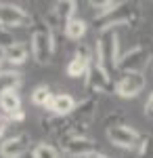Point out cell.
<instances>
[{"instance_id":"obj_26","label":"cell","mask_w":153,"mask_h":158,"mask_svg":"<svg viewBox=\"0 0 153 158\" xmlns=\"http://www.w3.org/2000/svg\"><path fill=\"white\" fill-rule=\"evenodd\" d=\"M2 63H4V47H0V70H2Z\"/></svg>"},{"instance_id":"obj_9","label":"cell","mask_w":153,"mask_h":158,"mask_svg":"<svg viewBox=\"0 0 153 158\" xmlns=\"http://www.w3.org/2000/svg\"><path fill=\"white\" fill-rule=\"evenodd\" d=\"M145 74H122V78L116 82V95L122 99H132L145 89Z\"/></svg>"},{"instance_id":"obj_17","label":"cell","mask_w":153,"mask_h":158,"mask_svg":"<svg viewBox=\"0 0 153 158\" xmlns=\"http://www.w3.org/2000/svg\"><path fill=\"white\" fill-rule=\"evenodd\" d=\"M63 30H65V36L69 38V40H80V38H84L86 30H88V25H86V21H84V19L73 17V19H71V21L65 25Z\"/></svg>"},{"instance_id":"obj_8","label":"cell","mask_w":153,"mask_h":158,"mask_svg":"<svg viewBox=\"0 0 153 158\" xmlns=\"http://www.w3.org/2000/svg\"><path fill=\"white\" fill-rule=\"evenodd\" d=\"M63 154H67L71 158H88L96 152V143L92 139H88L86 135H76V137H67L61 143Z\"/></svg>"},{"instance_id":"obj_5","label":"cell","mask_w":153,"mask_h":158,"mask_svg":"<svg viewBox=\"0 0 153 158\" xmlns=\"http://www.w3.org/2000/svg\"><path fill=\"white\" fill-rule=\"evenodd\" d=\"M139 19V13L136 9L130 6V2H122L120 9L107 15L103 19H99V32H107V30H116L118 25H132Z\"/></svg>"},{"instance_id":"obj_19","label":"cell","mask_w":153,"mask_h":158,"mask_svg":"<svg viewBox=\"0 0 153 158\" xmlns=\"http://www.w3.org/2000/svg\"><path fill=\"white\" fill-rule=\"evenodd\" d=\"M120 4L122 2H113V0H107V2H90V6L94 9V19L96 21L107 17V15H111L116 9H120Z\"/></svg>"},{"instance_id":"obj_14","label":"cell","mask_w":153,"mask_h":158,"mask_svg":"<svg viewBox=\"0 0 153 158\" xmlns=\"http://www.w3.org/2000/svg\"><path fill=\"white\" fill-rule=\"evenodd\" d=\"M76 99L71 97L69 93H59V95H55L53 97V101H50V112L57 116V118H67V116H71V112L76 110Z\"/></svg>"},{"instance_id":"obj_22","label":"cell","mask_w":153,"mask_h":158,"mask_svg":"<svg viewBox=\"0 0 153 158\" xmlns=\"http://www.w3.org/2000/svg\"><path fill=\"white\" fill-rule=\"evenodd\" d=\"M9 122H23L25 120V112L23 110H17V112H13V114H9V116H4Z\"/></svg>"},{"instance_id":"obj_4","label":"cell","mask_w":153,"mask_h":158,"mask_svg":"<svg viewBox=\"0 0 153 158\" xmlns=\"http://www.w3.org/2000/svg\"><path fill=\"white\" fill-rule=\"evenodd\" d=\"M32 15L23 6L13 4V2H0V27L15 30V27H27L32 25Z\"/></svg>"},{"instance_id":"obj_3","label":"cell","mask_w":153,"mask_h":158,"mask_svg":"<svg viewBox=\"0 0 153 158\" xmlns=\"http://www.w3.org/2000/svg\"><path fill=\"white\" fill-rule=\"evenodd\" d=\"M149 61H151V51H147L145 47H132L124 55H120L118 70L122 74H145Z\"/></svg>"},{"instance_id":"obj_11","label":"cell","mask_w":153,"mask_h":158,"mask_svg":"<svg viewBox=\"0 0 153 158\" xmlns=\"http://www.w3.org/2000/svg\"><path fill=\"white\" fill-rule=\"evenodd\" d=\"M90 63H92L90 51L86 49V47H82V49L76 51V55L69 59L67 68H65V72H67L69 78H80V76H86L88 68H90Z\"/></svg>"},{"instance_id":"obj_7","label":"cell","mask_w":153,"mask_h":158,"mask_svg":"<svg viewBox=\"0 0 153 158\" xmlns=\"http://www.w3.org/2000/svg\"><path fill=\"white\" fill-rule=\"evenodd\" d=\"M86 86L92 91V93H116V85L111 80V76L105 68H101L96 61L90 63L88 72H86Z\"/></svg>"},{"instance_id":"obj_18","label":"cell","mask_w":153,"mask_h":158,"mask_svg":"<svg viewBox=\"0 0 153 158\" xmlns=\"http://www.w3.org/2000/svg\"><path fill=\"white\" fill-rule=\"evenodd\" d=\"M53 97H55V95H53L50 86H46V85H40L32 91V101H34L36 106H40V108H50Z\"/></svg>"},{"instance_id":"obj_21","label":"cell","mask_w":153,"mask_h":158,"mask_svg":"<svg viewBox=\"0 0 153 158\" xmlns=\"http://www.w3.org/2000/svg\"><path fill=\"white\" fill-rule=\"evenodd\" d=\"M139 158H153V135H141V141L136 148Z\"/></svg>"},{"instance_id":"obj_1","label":"cell","mask_w":153,"mask_h":158,"mask_svg":"<svg viewBox=\"0 0 153 158\" xmlns=\"http://www.w3.org/2000/svg\"><path fill=\"white\" fill-rule=\"evenodd\" d=\"M32 57L40 65H48L55 55V36L46 21H38L32 25V36H29Z\"/></svg>"},{"instance_id":"obj_24","label":"cell","mask_w":153,"mask_h":158,"mask_svg":"<svg viewBox=\"0 0 153 158\" xmlns=\"http://www.w3.org/2000/svg\"><path fill=\"white\" fill-rule=\"evenodd\" d=\"M6 124H9V120L4 118V114H0V139H2V135L6 131Z\"/></svg>"},{"instance_id":"obj_15","label":"cell","mask_w":153,"mask_h":158,"mask_svg":"<svg viewBox=\"0 0 153 158\" xmlns=\"http://www.w3.org/2000/svg\"><path fill=\"white\" fill-rule=\"evenodd\" d=\"M0 110L4 112V116L21 110V95H19V91H4V93H0Z\"/></svg>"},{"instance_id":"obj_13","label":"cell","mask_w":153,"mask_h":158,"mask_svg":"<svg viewBox=\"0 0 153 158\" xmlns=\"http://www.w3.org/2000/svg\"><path fill=\"white\" fill-rule=\"evenodd\" d=\"M27 55H29V49L25 42H19V40H11L6 47H4V61L11 63L13 68L15 65H21L27 61Z\"/></svg>"},{"instance_id":"obj_6","label":"cell","mask_w":153,"mask_h":158,"mask_svg":"<svg viewBox=\"0 0 153 158\" xmlns=\"http://www.w3.org/2000/svg\"><path fill=\"white\" fill-rule=\"evenodd\" d=\"M107 139L111 141V146L124 148V150H136L141 141V133L128 124H113L107 129Z\"/></svg>"},{"instance_id":"obj_16","label":"cell","mask_w":153,"mask_h":158,"mask_svg":"<svg viewBox=\"0 0 153 158\" xmlns=\"http://www.w3.org/2000/svg\"><path fill=\"white\" fill-rule=\"evenodd\" d=\"M21 74L15 70H0V93L4 91H19Z\"/></svg>"},{"instance_id":"obj_2","label":"cell","mask_w":153,"mask_h":158,"mask_svg":"<svg viewBox=\"0 0 153 158\" xmlns=\"http://www.w3.org/2000/svg\"><path fill=\"white\" fill-rule=\"evenodd\" d=\"M94 61L105 68L107 72L118 70L120 61V38L116 30H107V32H99V40H96V57Z\"/></svg>"},{"instance_id":"obj_20","label":"cell","mask_w":153,"mask_h":158,"mask_svg":"<svg viewBox=\"0 0 153 158\" xmlns=\"http://www.w3.org/2000/svg\"><path fill=\"white\" fill-rule=\"evenodd\" d=\"M32 158H59V150L46 141H42L32 150Z\"/></svg>"},{"instance_id":"obj_10","label":"cell","mask_w":153,"mask_h":158,"mask_svg":"<svg viewBox=\"0 0 153 158\" xmlns=\"http://www.w3.org/2000/svg\"><path fill=\"white\" fill-rule=\"evenodd\" d=\"M29 152V135L19 133L6 137L0 143V156L2 158H23Z\"/></svg>"},{"instance_id":"obj_23","label":"cell","mask_w":153,"mask_h":158,"mask_svg":"<svg viewBox=\"0 0 153 158\" xmlns=\"http://www.w3.org/2000/svg\"><path fill=\"white\" fill-rule=\"evenodd\" d=\"M145 116L153 120V91L149 93V97H147V103H145Z\"/></svg>"},{"instance_id":"obj_12","label":"cell","mask_w":153,"mask_h":158,"mask_svg":"<svg viewBox=\"0 0 153 158\" xmlns=\"http://www.w3.org/2000/svg\"><path fill=\"white\" fill-rule=\"evenodd\" d=\"M76 6H78V2H73V0H59V2H55L53 11H50V21L65 27L76 17Z\"/></svg>"},{"instance_id":"obj_25","label":"cell","mask_w":153,"mask_h":158,"mask_svg":"<svg viewBox=\"0 0 153 158\" xmlns=\"http://www.w3.org/2000/svg\"><path fill=\"white\" fill-rule=\"evenodd\" d=\"M0 40H6V44L11 42V38H9V34H6V30H4V27H0ZM0 47H4V44L0 42Z\"/></svg>"},{"instance_id":"obj_27","label":"cell","mask_w":153,"mask_h":158,"mask_svg":"<svg viewBox=\"0 0 153 158\" xmlns=\"http://www.w3.org/2000/svg\"><path fill=\"white\" fill-rule=\"evenodd\" d=\"M88 158H109V156H105V154H101V152H94L92 156H88Z\"/></svg>"}]
</instances>
